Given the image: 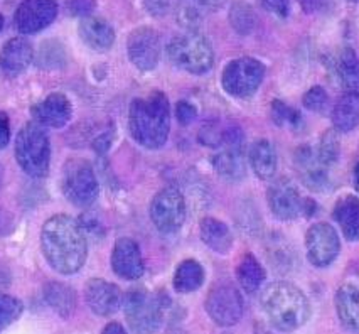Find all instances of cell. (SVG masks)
Instances as JSON below:
<instances>
[{
	"label": "cell",
	"mask_w": 359,
	"mask_h": 334,
	"mask_svg": "<svg viewBox=\"0 0 359 334\" xmlns=\"http://www.w3.org/2000/svg\"><path fill=\"white\" fill-rule=\"evenodd\" d=\"M41 248L48 264L57 274H76L88 257L85 229L68 215L51 216L41 229Z\"/></svg>",
	"instance_id": "cell-1"
},
{
	"label": "cell",
	"mask_w": 359,
	"mask_h": 334,
	"mask_svg": "<svg viewBox=\"0 0 359 334\" xmlns=\"http://www.w3.org/2000/svg\"><path fill=\"white\" fill-rule=\"evenodd\" d=\"M128 128L133 140L142 147L156 150L167 142L170 131V105L162 91L135 98L128 112Z\"/></svg>",
	"instance_id": "cell-2"
},
{
	"label": "cell",
	"mask_w": 359,
	"mask_h": 334,
	"mask_svg": "<svg viewBox=\"0 0 359 334\" xmlns=\"http://www.w3.org/2000/svg\"><path fill=\"white\" fill-rule=\"evenodd\" d=\"M260 306L266 319L282 331H294L311 317V304L306 294L290 282H273L265 287Z\"/></svg>",
	"instance_id": "cell-3"
},
{
	"label": "cell",
	"mask_w": 359,
	"mask_h": 334,
	"mask_svg": "<svg viewBox=\"0 0 359 334\" xmlns=\"http://www.w3.org/2000/svg\"><path fill=\"white\" fill-rule=\"evenodd\" d=\"M15 159L20 169L31 178H44L51 164V140L44 125L39 122H27L15 137Z\"/></svg>",
	"instance_id": "cell-4"
},
{
	"label": "cell",
	"mask_w": 359,
	"mask_h": 334,
	"mask_svg": "<svg viewBox=\"0 0 359 334\" xmlns=\"http://www.w3.org/2000/svg\"><path fill=\"white\" fill-rule=\"evenodd\" d=\"M167 56L177 68L193 74L208 73L215 62L211 43L198 31H187L175 36L167 46Z\"/></svg>",
	"instance_id": "cell-5"
},
{
	"label": "cell",
	"mask_w": 359,
	"mask_h": 334,
	"mask_svg": "<svg viewBox=\"0 0 359 334\" xmlns=\"http://www.w3.org/2000/svg\"><path fill=\"white\" fill-rule=\"evenodd\" d=\"M62 194L74 206L86 208L97 201L100 186L90 162L85 159H69L62 167Z\"/></svg>",
	"instance_id": "cell-6"
},
{
	"label": "cell",
	"mask_w": 359,
	"mask_h": 334,
	"mask_svg": "<svg viewBox=\"0 0 359 334\" xmlns=\"http://www.w3.org/2000/svg\"><path fill=\"white\" fill-rule=\"evenodd\" d=\"M125 317L135 333L157 331L164 321L165 304L162 298L145 289H135L127 294L123 300Z\"/></svg>",
	"instance_id": "cell-7"
},
{
	"label": "cell",
	"mask_w": 359,
	"mask_h": 334,
	"mask_svg": "<svg viewBox=\"0 0 359 334\" xmlns=\"http://www.w3.org/2000/svg\"><path fill=\"white\" fill-rule=\"evenodd\" d=\"M265 78V66L255 58L231 61L221 73V85L231 97L246 98L253 95Z\"/></svg>",
	"instance_id": "cell-8"
},
{
	"label": "cell",
	"mask_w": 359,
	"mask_h": 334,
	"mask_svg": "<svg viewBox=\"0 0 359 334\" xmlns=\"http://www.w3.org/2000/svg\"><path fill=\"white\" fill-rule=\"evenodd\" d=\"M150 220L164 235L181 229L186 221V199L175 187H164L150 203Z\"/></svg>",
	"instance_id": "cell-9"
},
{
	"label": "cell",
	"mask_w": 359,
	"mask_h": 334,
	"mask_svg": "<svg viewBox=\"0 0 359 334\" xmlns=\"http://www.w3.org/2000/svg\"><path fill=\"white\" fill-rule=\"evenodd\" d=\"M206 312L216 324L229 328L243 316V299L231 283H216L206 298Z\"/></svg>",
	"instance_id": "cell-10"
},
{
	"label": "cell",
	"mask_w": 359,
	"mask_h": 334,
	"mask_svg": "<svg viewBox=\"0 0 359 334\" xmlns=\"http://www.w3.org/2000/svg\"><path fill=\"white\" fill-rule=\"evenodd\" d=\"M57 12L60 7L56 0H22L14 15L15 27L20 34H37L51 26Z\"/></svg>",
	"instance_id": "cell-11"
},
{
	"label": "cell",
	"mask_w": 359,
	"mask_h": 334,
	"mask_svg": "<svg viewBox=\"0 0 359 334\" xmlns=\"http://www.w3.org/2000/svg\"><path fill=\"white\" fill-rule=\"evenodd\" d=\"M307 257L312 265L324 269L339 255V235L329 223H317L309 228L306 235Z\"/></svg>",
	"instance_id": "cell-12"
},
{
	"label": "cell",
	"mask_w": 359,
	"mask_h": 334,
	"mask_svg": "<svg viewBox=\"0 0 359 334\" xmlns=\"http://www.w3.org/2000/svg\"><path fill=\"white\" fill-rule=\"evenodd\" d=\"M161 37L152 27H139L130 32L127 41V53L132 65L142 71H150L161 60Z\"/></svg>",
	"instance_id": "cell-13"
},
{
	"label": "cell",
	"mask_w": 359,
	"mask_h": 334,
	"mask_svg": "<svg viewBox=\"0 0 359 334\" xmlns=\"http://www.w3.org/2000/svg\"><path fill=\"white\" fill-rule=\"evenodd\" d=\"M269 204L278 220L290 221L302 215L306 199L300 196L297 187L292 185L289 179L282 178L270 186Z\"/></svg>",
	"instance_id": "cell-14"
},
{
	"label": "cell",
	"mask_w": 359,
	"mask_h": 334,
	"mask_svg": "<svg viewBox=\"0 0 359 334\" xmlns=\"http://www.w3.org/2000/svg\"><path fill=\"white\" fill-rule=\"evenodd\" d=\"M85 298L91 312L100 317L115 314L123 304V295L118 286L103 281V279H91L86 283Z\"/></svg>",
	"instance_id": "cell-15"
},
{
	"label": "cell",
	"mask_w": 359,
	"mask_h": 334,
	"mask_svg": "<svg viewBox=\"0 0 359 334\" xmlns=\"http://www.w3.org/2000/svg\"><path fill=\"white\" fill-rule=\"evenodd\" d=\"M111 269L125 281H139L144 275V258L140 248L132 238H120L116 240L111 252Z\"/></svg>",
	"instance_id": "cell-16"
},
{
	"label": "cell",
	"mask_w": 359,
	"mask_h": 334,
	"mask_svg": "<svg viewBox=\"0 0 359 334\" xmlns=\"http://www.w3.org/2000/svg\"><path fill=\"white\" fill-rule=\"evenodd\" d=\"M32 119L44 127L62 128L68 125L73 115V107L68 97L62 93H51L31 110Z\"/></svg>",
	"instance_id": "cell-17"
},
{
	"label": "cell",
	"mask_w": 359,
	"mask_h": 334,
	"mask_svg": "<svg viewBox=\"0 0 359 334\" xmlns=\"http://www.w3.org/2000/svg\"><path fill=\"white\" fill-rule=\"evenodd\" d=\"M34 61V48L26 37H12L0 51V68L7 76L24 73Z\"/></svg>",
	"instance_id": "cell-18"
},
{
	"label": "cell",
	"mask_w": 359,
	"mask_h": 334,
	"mask_svg": "<svg viewBox=\"0 0 359 334\" xmlns=\"http://www.w3.org/2000/svg\"><path fill=\"white\" fill-rule=\"evenodd\" d=\"M336 311L341 324L349 331H359V279H348L336 292Z\"/></svg>",
	"instance_id": "cell-19"
},
{
	"label": "cell",
	"mask_w": 359,
	"mask_h": 334,
	"mask_svg": "<svg viewBox=\"0 0 359 334\" xmlns=\"http://www.w3.org/2000/svg\"><path fill=\"white\" fill-rule=\"evenodd\" d=\"M79 37L83 39L88 48L95 49V51L103 53L108 51L115 43V31L105 19L102 18H91L86 15L79 22Z\"/></svg>",
	"instance_id": "cell-20"
},
{
	"label": "cell",
	"mask_w": 359,
	"mask_h": 334,
	"mask_svg": "<svg viewBox=\"0 0 359 334\" xmlns=\"http://www.w3.org/2000/svg\"><path fill=\"white\" fill-rule=\"evenodd\" d=\"M334 218L341 227L346 240H359V199L356 196H344L334 206Z\"/></svg>",
	"instance_id": "cell-21"
},
{
	"label": "cell",
	"mask_w": 359,
	"mask_h": 334,
	"mask_svg": "<svg viewBox=\"0 0 359 334\" xmlns=\"http://www.w3.org/2000/svg\"><path fill=\"white\" fill-rule=\"evenodd\" d=\"M250 164L257 178L272 179L277 173V152L272 142L266 139L257 140L250 149Z\"/></svg>",
	"instance_id": "cell-22"
},
{
	"label": "cell",
	"mask_w": 359,
	"mask_h": 334,
	"mask_svg": "<svg viewBox=\"0 0 359 334\" xmlns=\"http://www.w3.org/2000/svg\"><path fill=\"white\" fill-rule=\"evenodd\" d=\"M44 299L48 306L56 312L57 316L68 317L73 314L76 309V292L71 289L69 286L61 282H48L43 289Z\"/></svg>",
	"instance_id": "cell-23"
},
{
	"label": "cell",
	"mask_w": 359,
	"mask_h": 334,
	"mask_svg": "<svg viewBox=\"0 0 359 334\" xmlns=\"http://www.w3.org/2000/svg\"><path fill=\"white\" fill-rule=\"evenodd\" d=\"M332 123L337 132H351L359 125V91H349L339 98L332 110Z\"/></svg>",
	"instance_id": "cell-24"
},
{
	"label": "cell",
	"mask_w": 359,
	"mask_h": 334,
	"mask_svg": "<svg viewBox=\"0 0 359 334\" xmlns=\"http://www.w3.org/2000/svg\"><path fill=\"white\" fill-rule=\"evenodd\" d=\"M201 240L219 255H226L233 246V235L223 221L204 218L201 221Z\"/></svg>",
	"instance_id": "cell-25"
},
{
	"label": "cell",
	"mask_w": 359,
	"mask_h": 334,
	"mask_svg": "<svg viewBox=\"0 0 359 334\" xmlns=\"http://www.w3.org/2000/svg\"><path fill=\"white\" fill-rule=\"evenodd\" d=\"M204 282V270L199 262L184 260L174 274V289L179 294L198 290Z\"/></svg>",
	"instance_id": "cell-26"
},
{
	"label": "cell",
	"mask_w": 359,
	"mask_h": 334,
	"mask_svg": "<svg viewBox=\"0 0 359 334\" xmlns=\"http://www.w3.org/2000/svg\"><path fill=\"white\" fill-rule=\"evenodd\" d=\"M265 269H263L260 262L252 253H246L236 269L238 282L248 294H255V292L260 289L263 281H265Z\"/></svg>",
	"instance_id": "cell-27"
},
{
	"label": "cell",
	"mask_w": 359,
	"mask_h": 334,
	"mask_svg": "<svg viewBox=\"0 0 359 334\" xmlns=\"http://www.w3.org/2000/svg\"><path fill=\"white\" fill-rule=\"evenodd\" d=\"M215 169L216 173H218L223 179H226V181L235 182L243 179L246 167L240 149L236 150V147H231L224 150V152L218 154V156L215 157Z\"/></svg>",
	"instance_id": "cell-28"
},
{
	"label": "cell",
	"mask_w": 359,
	"mask_h": 334,
	"mask_svg": "<svg viewBox=\"0 0 359 334\" xmlns=\"http://www.w3.org/2000/svg\"><path fill=\"white\" fill-rule=\"evenodd\" d=\"M337 76L341 83L349 90H356L359 86V56L354 49L344 48L337 58Z\"/></svg>",
	"instance_id": "cell-29"
},
{
	"label": "cell",
	"mask_w": 359,
	"mask_h": 334,
	"mask_svg": "<svg viewBox=\"0 0 359 334\" xmlns=\"http://www.w3.org/2000/svg\"><path fill=\"white\" fill-rule=\"evenodd\" d=\"M257 14L246 2H235L229 9V24L240 36L252 34L257 27Z\"/></svg>",
	"instance_id": "cell-30"
},
{
	"label": "cell",
	"mask_w": 359,
	"mask_h": 334,
	"mask_svg": "<svg viewBox=\"0 0 359 334\" xmlns=\"http://www.w3.org/2000/svg\"><path fill=\"white\" fill-rule=\"evenodd\" d=\"M204 11L208 9L201 0H179L175 19L187 31H196L204 18Z\"/></svg>",
	"instance_id": "cell-31"
},
{
	"label": "cell",
	"mask_w": 359,
	"mask_h": 334,
	"mask_svg": "<svg viewBox=\"0 0 359 334\" xmlns=\"http://www.w3.org/2000/svg\"><path fill=\"white\" fill-rule=\"evenodd\" d=\"M36 58V56H34ZM36 62L39 68L43 69H60L66 65V54L65 48L60 43L48 41L41 46L39 54H37Z\"/></svg>",
	"instance_id": "cell-32"
},
{
	"label": "cell",
	"mask_w": 359,
	"mask_h": 334,
	"mask_svg": "<svg viewBox=\"0 0 359 334\" xmlns=\"http://www.w3.org/2000/svg\"><path fill=\"white\" fill-rule=\"evenodd\" d=\"M339 137H337L336 131H327L323 135V139L319 142V147H317V159L323 166H332L336 164V161L339 159Z\"/></svg>",
	"instance_id": "cell-33"
},
{
	"label": "cell",
	"mask_w": 359,
	"mask_h": 334,
	"mask_svg": "<svg viewBox=\"0 0 359 334\" xmlns=\"http://www.w3.org/2000/svg\"><path fill=\"white\" fill-rule=\"evenodd\" d=\"M24 304L18 298L7 294H0V331L9 328L22 316Z\"/></svg>",
	"instance_id": "cell-34"
},
{
	"label": "cell",
	"mask_w": 359,
	"mask_h": 334,
	"mask_svg": "<svg viewBox=\"0 0 359 334\" xmlns=\"http://www.w3.org/2000/svg\"><path fill=\"white\" fill-rule=\"evenodd\" d=\"M272 119L273 122L285 128H297L302 125V116L295 108H292L280 100H275L272 103Z\"/></svg>",
	"instance_id": "cell-35"
},
{
	"label": "cell",
	"mask_w": 359,
	"mask_h": 334,
	"mask_svg": "<svg viewBox=\"0 0 359 334\" xmlns=\"http://www.w3.org/2000/svg\"><path fill=\"white\" fill-rule=\"evenodd\" d=\"M327 93L323 86H312L311 90L304 95V107L311 112H324L327 108Z\"/></svg>",
	"instance_id": "cell-36"
},
{
	"label": "cell",
	"mask_w": 359,
	"mask_h": 334,
	"mask_svg": "<svg viewBox=\"0 0 359 334\" xmlns=\"http://www.w3.org/2000/svg\"><path fill=\"white\" fill-rule=\"evenodd\" d=\"M223 132L224 127L221 128L216 123H206L199 132V142L206 147H218L223 144Z\"/></svg>",
	"instance_id": "cell-37"
},
{
	"label": "cell",
	"mask_w": 359,
	"mask_h": 334,
	"mask_svg": "<svg viewBox=\"0 0 359 334\" xmlns=\"http://www.w3.org/2000/svg\"><path fill=\"white\" fill-rule=\"evenodd\" d=\"M65 6L74 18H86L97 9V0H65Z\"/></svg>",
	"instance_id": "cell-38"
},
{
	"label": "cell",
	"mask_w": 359,
	"mask_h": 334,
	"mask_svg": "<svg viewBox=\"0 0 359 334\" xmlns=\"http://www.w3.org/2000/svg\"><path fill=\"white\" fill-rule=\"evenodd\" d=\"M175 116H177V122L181 125H191L198 116V110L189 102H179L175 105Z\"/></svg>",
	"instance_id": "cell-39"
},
{
	"label": "cell",
	"mask_w": 359,
	"mask_h": 334,
	"mask_svg": "<svg viewBox=\"0 0 359 334\" xmlns=\"http://www.w3.org/2000/svg\"><path fill=\"white\" fill-rule=\"evenodd\" d=\"M290 0H262V6L278 18H287L289 15Z\"/></svg>",
	"instance_id": "cell-40"
},
{
	"label": "cell",
	"mask_w": 359,
	"mask_h": 334,
	"mask_svg": "<svg viewBox=\"0 0 359 334\" xmlns=\"http://www.w3.org/2000/svg\"><path fill=\"white\" fill-rule=\"evenodd\" d=\"M144 6L149 11V14L162 18L170 9V0H144Z\"/></svg>",
	"instance_id": "cell-41"
},
{
	"label": "cell",
	"mask_w": 359,
	"mask_h": 334,
	"mask_svg": "<svg viewBox=\"0 0 359 334\" xmlns=\"http://www.w3.org/2000/svg\"><path fill=\"white\" fill-rule=\"evenodd\" d=\"M11 142V120L6 112L0 110V149H6Z\"/></svg>",
	"instance_id": "cell-42"
},
{
	"label": "cell",
	"mask_w": 359,
	"mask_h": 334,
	"mask_svg": "<svg viewBox=\"0 0 359 334\" xmlns=\"http://www.w3.org/2000/svg\"><path fill=\"white\" fill-rule=\"evenodd\" d=\"M111 140H114V133L111 132H105L102 135H98L97 139L93 140V149L97 150L98 154H105L108 149H110Z\"/></svg>",
	"instance_id": "cell-43"
},
{
	"label": "cell",
	"mask_w": 359,
	"mask_h": 334,
	"mask_svg": "<svg viewBox=\"0 0 359 334\" xmlns=\"http://www.w3.org/2000/svg\"><path fill=\"white\" fill-rule=\"evenodd\" d=\"M299 2L307 14H312V12L320 11L324 6V0H299Z\"/></svg>",
	"instance_id": "cell-44"
},
{
	"label": "cell",
	"mask_w": 359,
	"mask_h": 334,
	"mask_svg": "<svg viewBox=\"0 0 359 334\" xmlns=\"http://www.w3.org/2000/svg\"><path fill=\"white\" fill-rule=\"evenodd\" d=\"M201 2L204 4V7H206L208 11H218L224 6L226 0H201Z\"/></svg>",
	"instance_id": "cell-45"
},
{
	"label": "cell",
	"mask_w": 359,
	"mask_h": 334,
	"mask_svg": "<svg viewBox=\"0 0 359 334\" xmlns=\"http://www.w3.org/2000/svg\"><path fill=\"white\" fill-rule=\"evenodd\" d=\"M103 333H125V328L118 323H110L103 328Z\"/></svg>",
	"instance_id": "cell-46"
},
{
	"label": "cell",
	"mask_w": 359,
	"mask_h": 334,
	"mask_svg": "<svg viewBox=\"0 0 359 334\" xmlns=\"http://www.w3.org/2000/svg\"><path fill=\"white\" fill-rule=\"evenodd\" d=\"M354 187L359 191V162L354 167Z\"/></svg>",
	"instance_id": "cell-47"
},
{
	"label": "cell",
	"mask_w": 359,
	"mask_h": 334,
	"mask_svg": "<svg viewBox=\"0 0 359 334\" xmlns=\"http://www.w3.org/2000/svg\"><path fill=\"white\" fill-rule=\"evenodd\" d=\"M4 29V15H0V31Z\"/></svg>",
	"instance_id": "cell-48"
},
{
	"label": "cell",
	"mask_w": 359,
	"mask_h": 334,
	"mask_svg": "<svg viewBox=\"0 0 359 334\" xmlns=\"http://www.w3.org/2000/svg\"><path fill=\"white\" fill-rule=\"evenodd\" d=\"M2 179H4V176H2V167H0V186H2Z\"/></svg>",
	"instance_id": "cell-49"
},
{
	"label": "cell",
	"mask_w": 359,
	"mask_h": 334,
	"mask_svg": "<svg viewBox=\"0 0 359 334\" xmlns=\"http://www.w3.org/2000/svg\"><path fill=\"white\" fill-rule=\"evenodd\" d=\"M351 2H358V0H351Z\"/></svg>",
	"instance_id": "cell-50"
}]
</instances>
